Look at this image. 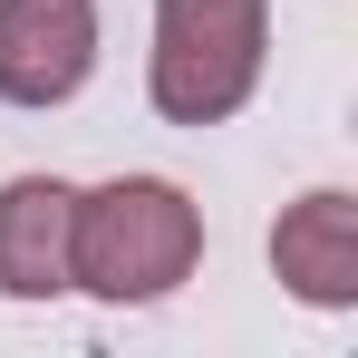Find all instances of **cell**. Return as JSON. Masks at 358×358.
<instances>
[{"instance_id": "5", "label": "cell", "mask_w": 358, "mask_h": 358, "mask_svg": "<svg viewBox=\"0 0 358 358\" xmlns=\"http://www.w3.org/2000/svg\"><path fill=\"white\" fill-rule=\"evenodd\" d=\"M68 213H78V184H59V175L0 184V291L10 300H59L68 291Z\"/></svg>"}, {"instance_id": "3", "label": "cell", "mask_w": 358, "mask_h": 358, "mask_svg": "<svg viewBox=\"0 0 358 358\" xmlns=\"http://www.w3.org/2000/svg\"><path fill=\"white\" fill-rule=\"evenodd\" d=\"M97 68V0H0V97L68 107Z\"/></svg>"}, {"instance_id": "2", "label": "cell", "mask_w": 358, "mask_h": 358, "mask_svg": "<svg viewBox=\"0 0 358 358\" xmlns=\"http://www.w3.org/2000/svg\"><path fill=\"white\" fill-rule=\"evenodd\" d=\"M271 49V0H155V59L145 97L165 126H223L262 87Z\"/></svg>"}, {"instance_id": "1", "label": "cell", "mask_w": 358, "mask_h": 358, "mask_svg": "<svg viewBox=\"0 0 358 358\" xmlns=\"http://www.w3.org/2000/svg\"><path fill=\"white\" fill-rule=\"evenodd\" d=\"M194 262H203V213L165 175H117L78 194V213H68V291L107 300V310L165 300L175 281H194Z\"/></svg>"}, {"instance_id": "4", "label": "cell", "mask_w": 358, "mask_h": 358, "mask_svg": "<svg viewBox=\"0 0 358 358\" xmlns=\"http://www.w3.org/2000/svg\"><path fill=\"white\" fill-rule=\"evenodd\" d=\"M271 271L281 291H300L310 310H349L358 300V194L320 184L271 223Z\"/></svg>"}]
</instances>
